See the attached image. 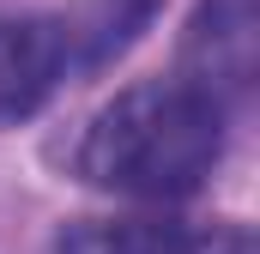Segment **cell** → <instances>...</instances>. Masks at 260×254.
Here are the masks:
<instances>
[{
	"mask_svg": "<svg viewBox=\"0 0 260 254\" xmlns=\"http://www.w3.org/2000/svg\"><path fill=\"white\" fill-rule=\"evenodd\" d=\"M230 103L200 79H139L115 91L73 145V176L115 200H188L224 157Z\"/></svg>",
	"mask_w": 260,
	"mask_h": 254,
	"instance_id": "cell-1",
	"label": "cell"
},
{
	"mask_svg": "<svg viewBox=\"0 0 260 254\" xmlns=\"http://www.w3.org/2000/svg\"><path fill=\"white\" fill-rule=\"evenodd\" d=\"M151 12L157 0H85L73 12L0 18V127L30 121L67 79L115 61Z\"/></svg>",
	"mask_w": 260,
	"mask_h": 254,
	"instance_id": "cell-2",
	"label": "cell"
},
{
	"mask_svg": "<svg viewBox=\"0 0 260 254\" xmlns=\"http://www.w3.org/2000/svg\"><path fill=\"white\" fill-rule=\"evenodd\" d=\"M254 55H260V12L254 0H200L182 37V73L200 79L212 97H236L254 85Z\"/></svg>",
	"mask_w": 260,
	"mask_h": 254,
	"instance_id": "cell-3",
	"label": "cell"
},
{
	"mask_svg": "<svg viewBox=\"0 0 260 254\" xmlns=\"http://www.w3.org/2000/svg\"><path fill=\"white\" fill-rule=\"evenodd\" d=\"M188 230L170 218H85L67 224L49 254H182Z\"/></svg>",
	"mask_w": 260,
	"mask_h": 254,
	"instance_id": "cell-4",
	"label": "cell"
},
{
	"mask_svg": "<svg viewBox=\"0 0 260 254\" xmlns=\"http://www.w3.org/2000/svg\"><path fill=\"white\" fill-rule=\"evenodd\" d=\"M182 254H254V236H248V224H212V230L188 236Z\"/></svg>",
	"mask_w": 260,
	"mask_h": 254,
	"instance_id": "cell-5",
	"label": "cell"
}]
</instances>
